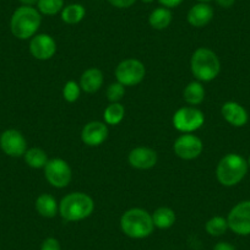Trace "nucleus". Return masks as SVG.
Listing matches in <instances>:
<instances>
[{
	"instance_id": "nucleus-33",
	"label": "nucleus",
	"mask_w": 250,
	"mask_h": 250,
	"mask_svg": "<svg viewBox=\"0 0 250 250\" xmlns=\"http://www.w3.org/2000/svg\"><path fill=\"white\" fill-rule=\"evenodd\" d=\"M216 4L223 9H229L234 5L235 0H215Z\"/></svg>"
},
{
	"instance_id": "nucleus-20",
	"label": "nucleus",
	"mask_w": 250,
	"mask_h": 250,
	"mask_svg": "<svg viewBox=\"0 0 250 250\" xmlns=\"http://www.w3.org/2000/svg\"><path fill=\"white\" fill-rule=\"evenodd\" d=\"M172 19L173 15L170 9L165 8V6H160V8H156L155 10L151 11L150 16H148V23L155 30L162 31L166 30L170 25Z\"/></svg>"
},
{
	"instance_id": "nucleus-36",
	"label": "nucleus",
	"mask_w": 250,
	"mask_h": 250,
	"mask_svg": "<svg viewBox=\"0 0 250 250\" xmlns=\"http://www.w3.org/2000/svg\"><path fill=\"white\" fill-rule=\"evenodd\" d=\"M199 3H208V1H211V0H198Z\"/></svg>"
},
{
	"instance_id": "nucleus-11",
	"label": "nucleus",
	"mask_w": 250,
	"mask_h": 250,
	"mask_svg": "<svg viewBox=\"0 0 250 250\" xmlns=\"http://www.w3.org/2000/svg\"><path fill=\"white\" fill-rule=\"evenodd\" d=\"M0 147L10 157H21L27 151V141L21 131L8 129L0 135Z\"/></svg>"
},
{
	"instance_id": "nucleus-25",
	"label": "nucleus",
	"mask_w": 250,
	"mask_h": 250,
	"mask_svg": "<svg viewBox=\"0 0 250 250\" xmlns=\"http://www.w3.org/2000/svg\"><path fill=\"white\" fill-rule=\"evenodd\" d=\"M206 232L208 233L212 237H220V235H223L228 228V222L227 218L222 217V216H213L210 220L206 222L205 225Z\"/></svg>"
},
{
	"instance_id": "nucleus-29",
	"label": "nucleus",
	"mask_w": 250,
	"mask_h": 250,
	"mask_svg": "<svg viewBox=\"0 0 250 250\" xmlns=\"http://www.w3.org/2000/svg\"><path fill=\"white\" fill-rule=\"evenodd\" d=\"M41 250H62V247H60L59 240L49 237L43 240L42 245H41Z\"/></svg>"
},
{
	"instance_id": "nucleus-3",
	"label": "nucleus",
	"mask_w": 250,
	"mask_h": 250,
	"mask_svg": "<svg viewBox=\"0 0 250 250\" xmlns=\"http://www.w3.org/2000/svg\"><path fill=\"white\" fill-rule=\"evenodd\" d=\"M42 23L41 13L33 6L22 5L14 11L10 20L11 33L18 40H30L37 35Z\"/></svg>"
},
{
	"instance_id": "nucleus-28",
	"label": "nucleus",
	"mask_w": 250,
	"mask_h": 250,
	"mask_svg": "<svg viewBox=\"0 0 250 250\" xmlns=\"http://www.w3.org/2000/svg\"><path fill=\"white\" fill-rule=\"evenodd\" d=\"M125 95V86H123L120 83H110L107 87V91H105V96H107V100L109 101L110 103L119 102L120 100H123Z\"/></svg>"
},
{
	"instance_id": "nucleus-17",
	"label": "nucleus",
	"mask_w": 250,
	"mask_h": 250,
	"mask_svg": "<svg viewBox=\"0 0 250 250\" xmlns=\"http://www.w3.org/2000/svg\"><path fill=\"white\" fill-rule=\"evenodd\" d=\"M104 83L103 73L97 68H90L83 73L80 78V87L86 93H96Z\"/></svg>"
},
{
	"instance_id": "nucleus-5",
	"label": "nucleus",
	"mask_w": 250,
	"mask_h": 250,
	"mask_svg": "<svg viewBox=\"0 0 250 250\" xmlns=\"http://www.w3.org/2000/svg\"><path fill=\"white\" fill-rule=\"evenodd\" d=\"M248 161L238 153H228L222 157L216 167V178L223 187L239 184L248 173Z\"/></svg>"
},
{
	"instance_id": "nucleus-12",
	"label": "nucleus",
	"mask_w": 250,
	"mask_h": 250,
	"mask_svg": "<svg viewBox=\"0 0 250 250\" xmlns=\"http://www.w3.org/2000/svg\"><path fill=\"white\" fill-rule=\"evenodd\" d=\"M30 53L37 60H49L57 53V42L47 33L36 35L31 38Z\"/></svg>"
},
{
	"instance_id": "nucleus-9",
	"label": "nucleus",
	"mask_w": 250,
	"mask_h": 250,
	"mask_svg": "<svg viewBox=\"0 0 250 250\" xmlns=\"http://www.w3.org/2000/svg\"><path fill=\"white\" fill-rule=\"evenodd\" d=\"M228 228L238 235L250 234V200L238 203L227 217Z\"/></svg>"
},
{
	"instance_id": "nucleus-24",
	"label": "nucleus",
	"mask_w": 250,
	"mask_h": 250,
	"mask_svg": "<svg viewBox=\"0 0 250 250\" xmlns=\"http://www.w3.org/2000/svg\"><path fill=\"white\" fill-rule=\"evenodd\" d=\"M125 117V108L124 105L120 104L119 102L110 103L107 105L103 113V118H104L105 124L108 125H118Z\"/></svg>"
},
{
	"instance_id": "nucleus-19",
	"label": "nucleus",
	"mask_w": 250,
	"mask_h": 250,
	"mask_svg": "<svg viewBox=\"0 0 250 250\" xmlns=\"http://www.w3.org/2000/svg\"><path fill=\"white\" fill-rule=\"evenodd\" d=\"M183 98L191 107L201 104L205 100V88L200 81H191L185 86L183 91Z\"/></svg>"
},
{
	"instance_id": "nucleus-34",
	"label": "nucleus",
	"mask_w": 250,
	"mask_h": 250,
	"mask_svg": "<svg viewBox=\"0 0 250 250\" xmlns=\"http://www.w3.org/2000/svg\"><path fill=\"white\" fill-rule=\"evenodd\" d=\"M22 5H28V6H33L35 4L38 3V0H19Z\"/></svg>"
},
{
	"instance_id": "nucleus-14",
	"label": "nucleus",
	"mask_w": 250,
	"mask_h": 250,
	"mask_svg": "<svg viewBox=\"0 0 250 250\" xmlns=\"http://www.w3.org/2000/svg\"><path fill=\"white\" fill-rule=\"evenodd\" d=\"M108 126L102 122H90L81 130V140L90 147L100 146L107 140Z\"/></svg>"
},
{
	"instance_id": "nucleus-23",
	"label": "nucleus",
	"mask_w": 250,
	"mask_h": 250,
	"mask_svg": "<svg viewBox=\"0 0 250 250\" xmlns=\"http://www.w3.org/2000/svg\"><path fill=\"white\" fill-rule=\"evenodd\" d=\"M25 162L28 167L33 168V169H41L44 168L45 165L48 163V155L43 148L40 147H31L27 148V151L23 155Z\"/></svg>"
},
{
	"instance_id": "nucleus-37",
	"label": "nucleus",
	"mask_w": 250,
	"mask_h": 250,
	"mask_svg": "<svg viewBox=\"0 0 250 250\" xmlns=\"http://www.w3.org/2000/svg\"><path fill=\"white\" fill-rule=\"evenodd\" d=\"M248 167L250 168V156H249V158H248Z\"/></svg>"
},
{
	"instance_id": "nucleus-6",
	"label": "nucleus",
	"mask_w": 250,
	"mask_h": 250,
	"mask_svg": "<svg viewBox=\"0 0 250 250\" xmlns=\"http://www.w3.org/2000/svg\"><path fill=\"white\" fill-rule=\"evenodd\" d=\"M205 123V115L196 107H182L173 115V126L183 134H193Z\"/></svg>"
},
{
	"instance_id": "nucleus-27",
	"label": "nucleus",
	"mask_w": 250,
	"mask_h": 250,
	"mask_svg": "<svg viewBox=\"0 0 250 250\" xmlns=\"http://www.w3.org/2000/svg\"><path fill=\"white\" fill-rule=\"evenodd\" d=\"M81 87L76 81L70 80L62 87V98L69 103H74L80 98Z\"/></svg>"
},
{
	"instance_id": "nucleus-21",
	"label": "nucleus",
	"mask_w": 250,
	"mask_h": 250,
	"mask_svg": "<svg viewBox=\"0 0 250 250\" xmlns=\"http://www.w3.org/2000/svg\"><path fill=\"white\" fill-rule=\"evenodd\" d=\"M151 216H152L155 227L160 228V229H168L174 225L175 220H177L174 211L170 208H166V206L156 208L155 212L151 213Z\"/></svg>"
},
{
	"instance_id": "nucleus-22",
	"label": "nucleus",
	"mask_w": 250,
	"mask_h": 250,
	"mask_svg": "<svg viewBox=\"0 0 250 250\" xmlns=\"http://www.w3.org/2000/svg\"><path fill=\"white\" fill-rule=\"evenodd\" d=\"M62 20L66 25H76L81 22L86 15V9L83 4H69L62 10Z\"/></svg>"
},
{
	"instance_id": "nucleus-4",
	"label": "nucleus",
	"mask_w": 250,
	"mask_h": 250,
	"mask_svg": "<svg viewBox=\"0 0 250 250\" xmlns=\"http://www.w3.org/2000/svg\"><path fill=\"white\" fill-rule=\"evenodd\" d=\"M190 70L200 83L215 80L221 71V62L217 54L210 48L200 47L190 58Z\"/></svg>"
},
{
	"instance_id": "nucleus-2",
	"label": "nucleus",
	"mask_w": 250,
	"mask_h": 250,
	"mask_svg": "<svg viewBox=\"0 0 250 250\" xmlns=\"http://www.w3.org/2000/svg\"><path fill=\"white\" fill-rule=\"evenodd\" d=\"M120 228L125 235L133 239H144L152 234L155 229L152 216L140 208L125 211L120 217Z\"/></svg>"
},
{
	"instance_id": "nucleus-7",
	"label": "nucleus",
	"mask_w": 250,
	"mask_h": 250,
	"mask_svg": "<svg viewBox=\"0 0 250 250\" xmlns=\"http://www.w3.org/2000/svg\"><path fill=\"white\" fill-rule=\"evenodd\" d=\"M146 68L139 59L129 58L118 64L115 68V78L123 86H136L145 79Z\"/></svg>"
},
{
	"instance_id": "nucleus-8",
	"label": "nucleus",
	"mask_w": 250,
	"mask_h": 250,
	"mask_svg": "<svg viewBox=\"0 0 250 250\" xmlns=\"http://www.w3.org/2000/svg\"><path fill=\"white\" fill-rule=\"evenodd\" d=\"M43 169H44V177L47 182L58 189L66 188L73 179V170L70 166L62 158L49 160Z\"/></svg>"
},
{
	"instance_id": "nucleus-26",
	"label": "nucleus",
	"mask_w": 250,
	"mask_h": 250,
	"mask_svg": "<svg viewBox=\"0 0 250 250\" xmlns=\"http://www.w3.org/2000/svg\"><path fill=\"white\" fill-rule=\"evenodd\" d=\"M64 0H38L37 10L47 16H54L64 9Z\"/></svg>"
},
{
	"instance_id": "nucleus-1",
	"label": "nucleus",
	"mask_w": 250,
	"mask_h": 250,
	"mask_svg": "<svg viewBox=\"0 0 250 250\" xmlns=\"http://www.w3.org/2000/svg\"><path fill=\"white\" fill-rule=\"evenodd\" d=\"M95 210V201L86 193L75 191L65 195L59 203V215L68 222H79L90 217Z\"/></svg>"
},
{
	"instance_id": "nucleus-30",
	"label": "nucleus",
	"mask_w": 250,
	"mask_h": 250,
	"mask_svg": "<svg viewBox=\"0 0 250 250\" xmlns=\"http://www.w3.org/2000/svg\"><path fill=\"white\" fill-rule=\"evenodd\" d=\"M108 3L118 9H128L136 3V0H108Z\"/></svg>"
},
{
	"instance_id": "nucleus-31",
	"label": "nucleus",
	"mask_w": 250,
	"mask_h": 250,
	"mask_svg": "<svg viewBox=\"0 0 250 250\" xmlns=\"http://www.w3.org/2000/svg\"><path fill=\"white\" fill-rule=\"evenodd\" d=\"M158 3H160L162 6H165V8L173 9L179 6L180 4L183 3V0H158Z\"/></svg>"
},
{
	"instance_id": "nucleus-10",
	"label": "nucleus",
	"mask_w": 250,
	"mask_h": 250,
	"mask_svg": "<svg viewBox=\"0 0 250 250\" xmlns=\"http://www.w3.org/2000/svg\"><path fill=\"white\" fill-rule=\"evenodd\" d=\"M174 153L179 158L185 161H191L198 158L203 153L204 144L200 138L194 134H183L173 145Z\"/></svg>"
},
{
	"instance_id": "nucleus-35",
	"label": "nucleus",
	"mask_w": 250,
	"mask_h": 250,
	"mask_svg": "<svg viewBox=\"0 0 250 250\" xmlns=\"http://www.w3.org/2000/svg\"><path fill=\"white\" fill-rule=\"evenodd\" d=\"M141 1H143V3H145V4H151V3H153L155 0H141Z\"/></svg>"
},
{
	"instance_id": "nucleus-13",
	"label": "nucleus",
	"mask_w": 250,
	"mask_h": 250,
	"mask_svg": "<svg viewBox=\"0 0 250 250\" xmlns=\"http://www.w3.org/2000/svg\"><path fill=\"white\" fill-rule=\"evenodd\" d=\"M157 160V152L152 148L145 147V146H139V147L133 148L128 156L129 165L139 170L151 169L156 166Z\"/></svg>"
},
{
	"instance_id": "nucleus-32",
	"label": "nucleus",
	"mask_w": 250,
	"mask_h": 250,
	"mask_svg": "<svg viewBox=\"0 0 250 250\" xmlns=\"http://www.w3.org/2000/svg\"><path fill=\"white\" fill-rule=\"evenodd\" d=\"M213 250H235L234 245H232L228 242H218L213 247Z\"/></svg>"
},
{
	"instance_id": "nucleus-18",
	"label": "nucleus",
	"mask_w": 250,
	"mask_h": 250,
	"mask_svg": "<svg viewBox=\"0 0 250 250\" xmlns=\"http://www.w3.org/2000/svg\"><path fill=\"white\" fill-rule=\"evenodd\" d=\"M36 210L42 217L53 218L59 213V203L50 194H41L36 199Z\"/></svg>"
},
{
	"instance_id": "nucleus-16",
	"label": "nucleus",
	"mask_w": 250,
	"mask_h": 250,
	"mask_svg": "<svg viewBox=\"0 0 250 250\" xmlns=\"http://www.w3.org/2000/svg\"><path fill=\"white\" fill-rule=\"evenodd\" d=\"M188 22L193 27L201 28L211 22L213 19V9L208 3H198L188 11Z\"/></svg>"
},
{
	"instance_id": "nucleus-15",
	"label": "nucleus",
	"mask_w": 250,
	"mask_h": 250,
	"mask_svg": "<svg viewBox=\"0 0 250 250\" xmlns=\"http://www.w3.org/2000/svg\"><path fill=\"white\" fill-rule=\"evenodd\" d=\"M221 114H222L223 119L235 128H242L249 120V115H248L247 109L243 107L242 104L237 102H226L221 108Z\"/></svg>"
}]
</instances>
